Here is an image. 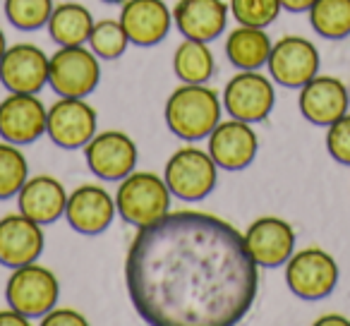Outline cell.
<instances>
[{"instance_id":"f546056e","label":"cell","mask_w":350,"mask_h":326,"mask_svg":"<svg viewBox=\"0 0 350 326\" xmlns=\"http://www.w3.org/2000/svg\"><path fill=\"white\" fill-rule=\"evenodd\" d=\"M326 149L340 166H350V113L331 122L326 130Z\"/></svg>"},{"instance_id":"f1b7e54d","label":"cell","mask_w":350,"mask_h":326,"mask_svg":"<svg viewBox=\"0 0 350 326\" xmlns=\"http://www.w3.org/2000/svg\"><path fill=\"white\" fill-rule=\"evenodd\" d=\"M281 0H230V12L245 27H269L281 15Z\"/></svg>"},{"instance_id":"d4e9b609","label":"cell","mask_w":350,"mask_h":326,"mask_svg":"<svg viewBox=\"0 0 350 326\" xmlns=\"http://www.w3.org/2000/svg\"><path fill=\"white\" fill-rule=\"evenodd\" d=\"M310 25L317 34L331 41L350 36V0H314Z\"/></svg>"},{"instance_id":"e0dca14e","label":"cell","mask_w":350,"mask_h":326,"mask_svg":"<svg viewBox=\"0 0 350 326\" xmlns=\"http://www.w3.org/2000/svg\"><path fill=\"white\" fill-rule=\"evenodd\" d=\"M44 252V230L29 216L8 214L0 219V264L3 267H25L39 259Z\"/></svg>"},{"instance_id":"83f0119b","label":"cell","mask_w":350,"mask_h":326,"mask_svg":"<svg viewBox=\"0 0 350 326\" xmlns=\"http://www.w3.org/2000/svg\"><path fill=\"white\" fill-rule=\"evenodd\" d=\"M53 0H5V15L17 29L34 31L49 25Z\"/></svg>"},{"instance_id":"3957f363","label":"cell","mask_w":350,"mask_h":326,"mask_svg":"<svg viewBox=\"0 0 350 326\" xmlns=\"http://www.w3.org/2000/svg\"><path fill=\"white\" fill-rule=\"evenodd\" d=\"M170 190L154 173H135L122 178L116 192V206L122 221L144 228L170 211Z\"/></svg>"},{"instance_id":"4dcf8cb0","label":"cell","mask_w":350,"mask_h":326,"mask_svg":"<svg viewBox=\"0 0 350 326\" xmlns=\"http://www.w3.org/2000/svg\"><path fill=\"white\" fill-rule=\"evenodd\" d=\"M41 321L44 326H87V319L77 310H68V307H60V310L53 307Z\"/></svg>"},{"instance_id":"cb8c5ba5","label":"cell","mask_w":350,"mask_h":326,"mask_svg":"<svg viewBox=\"0 0 350 326\" xmlns=\"http://www.w3.org/2000/svg\"><path fill=\"white\" fill-rule=\"evenodd\" d=\"M173 70L185 84H204L214 74V53L204 41L185 39L173 55Z\"/></svg>"},{"instance_id":"ffe728a7","label":"cell","mask_w":350,"mask_h":326,"mask_svg":"<svg viewBox=\"0 0 350 326\" xmlns=\"http://www.w3.org/2000/svg\"><path fill=\"white\" fill-rule=\"evenodd\" d=\"M173 22L185 39L209 44L224 34L228 5L224 0H178L173 8Z\"/></svg>"},{"instance_id":"603a6c76","label":"cell","mask_w":350,"mask_h":326,"mask_svg":"<svg viewBox=\"0 0 350 326\" xmlns=\"http://www.w3.org/2000/svg\"><path fill=\"white\" fill-rule=\"evenodd\" d=\"M94 29V17L84 5L63 3L55 5L49 20L51 39L58 46H84Z\"/></svg>"},{"instance_id":"8fae6325","label":"cell","mask_w":350,"mask_h":326,"mask_svg":"<svg viewBox=\"0 0 350 326\" xmlns=\"http://www.w3.org/2000/svg\"><path fill=\"white\" fill-rule=\"evenodd\" d=\"M89 171L101 180H122L137 166V146L130 135L120 130H108L94 135L84 146Z\"/></svg>"},{"instance_id":"5b68a950","label":"cell","mask_w":350,"mask_h":326,"mask_svg":"<svg viewBox=\"0 0 350 326\" xmlns=\"http://www.w3.org/2000/svg\"><path fill=\"white\" fill-rule=\"evenodd\" d=\"M286 283L300 300H321L338 286V264L326 249L305 247L286 262Z\"/></svg>"},{"instance_id":"836d02e7","label":"cell","mask_w":350,"mask_h":326,"mask_svg":"<svg viewBox=\"0 0 350 326\" xmlns=\"http://www.w3.org/2000/svg\"><path fill=\"white\" fill-rule=\"evenodd\" d=\"M334 324L336 326H350V321L340 314H324V316L317 319V326H334Z\"/></svg>"},{"instance_id":"9c48e42d","label":"cell","mask_w":350,"mask_h":326,"mask_svg":"<svg viewBox=\"0 0 350 326\" xmlns=\"http://www.w3.org/2000/svg\"><path fill=\"white\" fill-rule=\"evenodd\" d=\"M276 103L271 79L257 70H243L224 89V108L230 118L245 122H262L269 118Z\"/></svg>"},{"instance_id":"9a60e30c","label":"cell","mask_w":350,"mask_h":326,"mask_svg":"<svg viewBox=\"0 0 350 326\" xmlns=\"http://www.w3.org/2000/svg\"><path fill=\"white\" fill-rule=\"evenodd\" d=\"M300 113L312 125L329 127L340 116H345L350 108L348 84L331 74H317L305 87H300Z\"/></svg>"},{"instance_id":"52a82bcc","label":"cell","mask_w":350,"mask_h":326,"mask_svg":"<svg viewBox=\"0 0 350 326\" xmlns=\"http://www.w3.org/2000/svg\"><path fill=\"white\" fill-rule=\"evenodd\" d=\"M58 295L60 286L55 273L34 262L17 267L5 288V297L12 310L22 312L29 319L49 314L58 302Z\"/></svg>"},{"instance_id":"7402d4cb","label":"cell","mask_w":350,"mask_h":326,"mask_svg":"<svg viewBox=\"0 0 350 326\" xmlns=\"http://www.w3.org/2000/svg\"><path fill=\"white\" fill-rule=\"evenodd\" d=\"M271 39L262 27H235L226 41V58L238 70H259L269 63Z\"/></svg>"},{"instance_id":"6da1fadb","label":"cell","mask_w":350,"mask_h":326,"mask_svg":"<svg viewBox=\"0 0 350 326\" xmlns=\"http://www.w3.org/2000/svg\"><path fill=\"white\" fill-rule=\"evenodd\" d=\"M125 281L137 314L154 326L238 324L259 286L245 235L202 211H168L139 228Z\"/></svg>"},{"instance_id":"7c38bea8","label":"cell","mask_w":350,"mask_h":326,"mask_svg":"<svg viewBox=\"0 0 350 326\" xmlns=\"http://www.w3.org/2000/svg\"><path fill=\"white\" fill-rule=\"evenodd\" d=\"M51 58L34 44H17L0 58V82L10 94H39L49 84Z\"/></svg>"},{"instance_id":"7a4b0ae2","label":"cell","mask_w":350,"mask_h":326,"mask_svg":"<svg viewBox=\"0 0 350 326\" xmlns=\"http://www.w3.org/2000/svg\"><path fill=\"white\" fill-rule=\"evenodd\" d=\"M219 122V94L204 84H183L165 101V125L175 137L185 141L204 139Z\"/></svg>"},{"instance_id":"5bb4252c","label":"cell","mask_w":350,"mask_h":326,"mask_svg":"<svg viewBox=\"0 0 350 326\" xmlns=\"http://www.w3.org/2000/svg\"><path fill=\"white\" fill-rule=\"evenodd\" d=\"M49 111L36 94H10L0 101V137L10 144H31L46 132Z\"/></svg>"},{"instance_id":"d6986e66","label":"cell","mask_w":350,"mask_h":326,"mask_svg":"<svg viewBox=\"0 0 350 326\" xmlns=\"http://www.w3.org/2000/svg\"><path fill=\"white\" fill-rule=\"evenodd\" d=\"M168 5L163 0H125L120 10V25L127 31L130 44L149 49L168 36L170 31Z\"/></svg>"},{"instance_id":"8992f818","label":"cell","mask_w":350,"mask_h":326,"mask_svg":"<svg viewBox=\"0 0 350 326\" xmlns=\"http://www.w3.org/2000/svg\"><path fill=\"white\" fill-rule=\"evenodd\" d=\"M98 55L84 46H63L51 55L49 84L58 96L84 98L98 87L101 65Z\"/></svg>"},{"instance_id":"d6a6232c","label":"cell","mask_w":350,"mask_h":326,"mask_svg":"<svg viewBox=\"0 0 350 326\" xmlns=\"http://www.w3.org/2000/svg\"><path fill=\"white\" fill-rule=\"evenodd\" d=\"M314 0H281V8L288 12H310Z\"/></svg>"},{"instance_id":"2e32d148","label":"cell","mask_w":350,"mask_h":326,"mask_svg":"<svg viewBox=\"0 0 350 326\" xmlns=\"http://www.w3.org/2000/svg\"><path fill=\"white\" fill-rule=\"evenodd\" d=\"M259 141L250 122L230 120L219 122L209 135V154L224 171H243L254 161Z\"/></svg>"},{"instance_id":"484cf974","label":"cell","mask_w":350,"mask_h":326,"mask_svg":"<svg viewBox=\"0 0 350 326\" xmlns=\"http://www.w3.org/2000/svg\"><path fill=\"white\" fill-rule=\"evenodd\" d=\"M29 176L27 159L17 144L10 141H0V200H10L22 190Z\"/></svg>"},{"instance_id":"ba28073f","label":"cell","mask_w":350,"mask_h":326,"mask_svg":"<svg viewBox=\"0 0 350 326\" xmlns=\"http://www.w3.org/2000/svg\"><path fill=\"white\" fill-rule=\"evenodd\" d=\"M267 65L276 84L300 89L319 74V51L305 36H283L271 46Z\"/></svg>"},{"instance_id":"4316f807","label":"cell","mask_w":350,"mask_h":326,"mask_svg":"<svg viewBox=\"0 0 350 326\" xmlns=\"http://www.w3.org/2000/svg\"><path fill=\"white\" fill-rule=\"evenodd\" d=\"M89 49L103 60H116L120 58L122 53L130 46V39H127V31L122 29L120 20H101L94 25L92 34H89Z\"/></svg>"},{"instance_id":"ac0fdd59","label":"cell","mask_w":350,"mask_h":326,"mask_svg":"<svg viewBox=\"0 0 350 326\" xmlns=\"http://www.w3.org/2000/svg\"><path fill=\"white\" fill-rule=\"evenodd\" d=\"M118 214L116 200L101 185H82L68 197L65 219L77 233L98 235L113 223Z\"/></svg>"},{"instance_id":"1f68e13d","label":"cell","mask_w":350,"mask_h":326,"mask_svg":"<svg viewBox=\"0 0 350 326\" xmlns=\"http://www.w3.org/2000/svg\"><path fill=\"white\" fill-rule=\"evenodd\" d=\"M27 324H29V316L12 310V307L5 312H0V326H27Z\"/></svg>"},{"instance_id":"d590c367","label":"cell","mask_w":350,"mask_h":326,"mask_svg":"<svg viewBox=\"0 0 350 326\" xmlns=\"http://www.w3.org/2000/svg\"><path fill=\"white\" fill-rule=\"evenodd\" d=\"M103 3H111V5H118V3H125V0H103Z\"/></svg>"},{"instance_id":"e575fe53","label":"cell","mask_w":350,"mask_h":326,"mask_svg":"<svg viewBox=\"0 0 350 326\" xmlns=\"http://www.w3.org/2000/svg\"><path fill=\"white\" fill-rule=\"evenodd\" d=\"M5 51H8V46H5V34H3V29H0V58L5 55Z\"/></svg>"},{"instance_id":"30bf717a","label":"cell","mask_w":350,"mask_h":326,"mask_svg":"<svg viewBox=\"0 0 350 326\" xmlns=\"http://www.w3.org/2000/svg\"><path fill=\"white\" fill-rule=\"evenodd\" d=\"M96 125V111L84 98L60 96V101H55L49 108L46 132L63 149H79V146H87L94 139Z\"/></svg>"},{"instance_id":"8d00e7d4","label":"cell","mask_w":350,"mask_h":326,"mask_svg":"<svg viewBox=\"0 0 350 326\" xmlns=\"http://www.w3.org/2000/svg\"><path fill=\"white\" fill-rule=\"evenodd\" d=\"M348 94H350V84H348Z\"/></svg>"},{"instance_id":"277c9868","label":"cell","mask_w":350,"mask_h":326,"mask_svg":"<svg viewBox=\"0 0 350 326\" xmlns=\"http://www.w3.org/2000/svg\"><path fill=\"white\" fill-rule=\"evenodd\" d=\"M216 161L197 146L178 149L165 163L163 180L170 195L183 202H200L216 187Z\"/></svg>"},{"instance_id":"44dd1931","label":"cell","mask_w":350,"mask_h":326,"mask_svg":"<svg viewBox=\"0 0 350 326\" xmlns=\"http://www.w3.org/2000/svg\"><path fill=\"white\" fill-rule=\"evenodd\" d=\"M17 206L22 214L29 216L36 223H53L65 214L68 192H65L63 182L51 176H36L31 180L27 178L22 190L17 192Z\"/></svg>"},{"instance_id":"4fadbf2b","label":"cell","mask_w":350,"mask_h":326,"mask_svg":"<svg viewBox=\"0 0 350 326\" xmlns=\"http://www.w3.org/2000/svg\"><path fill=\"white\" fill-rule=\"evenodd\" d=\"M245 245L257 267L276 269L283 267L295 252V230L288 221L278 216H262L250 223L245 233Z\"/></svg>"}]
</instances>
